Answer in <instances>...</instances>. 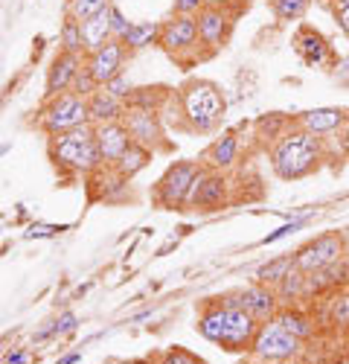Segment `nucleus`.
Segmentation results:
<instances>
[{
  "mask_svg": "<svg viewBox=\"0 0 349 364\" xmlns=\"http://www.w3.org/2000/svg\"><path fill=\"white\" fill-rule=\"evenodd\" d=\"M99 87H102V85H96V79H94L91 73H87V70H84V65H82V70L76 73V79H73V87H70V90H73V94H79V97H84V100H91Z\"/></svg>",
  "mask_w": 349,
  "mask_h": 364,
  "instance_id": "nucleus-34",
  "label": "nucleus"
},
{
  "mask_svg": "<svg viewBox=\"0 0 349 364\" xmlns=\"http://www.w3.org/2000/svg\"><path fill=\"white\" fill-rule=\"evenodd\" d=\"M346 283H349V262H346V257H343L340 262H332V265H326V268L306 274L309 300H314V297H332V294L343 291Z\"/></svg>",
  "mask_w": 349,
  "mask_h": 364,
  "instance_id": "nucleus-16",
  "label": "nucleus"
},
{
  "mask_svg": "<svg viewBox=\"0 0 349 364\" xmlns=\"http://www.w3.org/2000/svg\"><path fill=\"white\" fill-rule=\"evenodd\" d=\"M239 151H242V143H239L236 134H221L207 151H204V166L216 169V172H224L230 166H236Z\"/></svg>",
  "mask_w": 349,
  "mask_h": 364,
  "instance_id": "nucleus-20",
  "label": "nucleus"
},
{
  "mask_svg": "<svg viewBox=\"0 0 349 364\" xmlns=\"http://www.w3.org/2000/svg\"><path fill=\"white\" fill-rule=\"evenodd\" d=\"M128 50H143L155 41H160V23H152V21H140V23H131L128 33L120 38Z\"/></svg>",
  "mask_w": 349,
  "mask_h": 364,
  "instance_id": "nucleus-27",
  "label": "nucleus"
},
{
  "mask_svg": "<svg viewBox=\"0 0 349 364\" xmlns=\"http://www.w3.org/2000/svg\"><path fill=\"white\" fill-rule=\"evenodd\" d=\"M277 321L291 332V336H297L300 341H309V338H314V336H317V321H314L306 309H300V306L279 309Z\"/></svg>",
  "mask_w": 349,
  "mask_h": 364,
  "instance_id": "nucleus-22",
  "label": "nucleus"
},
{
  "mask_svg": "<svg viewBox=\"0 0 349 364\" xmlns=\"http://www.w3.org/2000/svg\"><path fill=\"white\" fill-rule=\"evenodd\" d=\"M204 4H207V0H174L172 15H198Z\"/></svg>",
  "mask_w": 349,
  "mask_h": 364,
  "instance_id": "nucleus-38",
  "label": "nucleus"
},
{
  "mask_svg": "<svg viewBox=\"0 0 349 364\" xmlns=\"http://www.w3.org/2000/svg\"><path fill=\"white\" fill-rule=\"evenodd\" d=\"M340 239H343V248L349 251V225H346V228L340 230Z\"/></svg>",
  "mask_w": 349,
  "mask_h": 364,
  "instance_id": "nucleus-45",
  "label": "nucleus"
},
{
  "mask_svg": "<svg viewBox=\"0 0 349 364\" xmlns=\"http://www.w3.org/2000/svg\"><path fill=\"white\" fill-rule=\"evenodd\" d=\"M291 126H294V119H288V117H282V114H268V117L256 119L259 137H262V140H271V143H277Z\"/></svg>",
  "mask_w": 349,
  "mask_h": 364,
  "instance_id": "nucleus-28",
  "label": "nucleus"
},
{
  "mask_svg": "<svg viewBox=\"0 0 349 364\" xmlns=\"http://www.w3.org/2000/svg\"><path fill=\"white\" fill-rule=\"evenodd\" d=\"M82 55H76V53H58L55 58H52V65H50V70H47V87H44V97L47 100H52V97H58V94H67V90L73 87V79H76V73L82 70Z\"/></svg>",
  "mask_w": 349,
  "mask_h": 364,
  "instance_id": "nucleus-17",
  "label": "nucleus"
},
{
  "mask_svg": "<svg viewBox=\"0 0 349 364\" xmlns=\"http://www.w3.org/2000/svg\"><path fill=\"white\" fill-rule=\"evenodd\" d=\"M126 44L120 38H111L108 44H102L99 50L84 55V70L96 79V85H108L111 79H116L123 73V62H126Z\"/></svg>",
  "mask_w": 349,
  "mask_h": 364,
  "instance_id": "nucleus-14",
  "label": "nucleus"
},
{
  "mask_svg": "<svg viewBox=\"0 0 349 364\" xmlns=\"http://www.w3.org/2000/svg\"><path fill=\"white\" fill-rule=\"evenodd\" d=\"M126 102L116 100L113 94H108L105 87H99L96 94L87 100V114H91V126H105V123H116L123 119Z\"/></svg>",
  "mask_w": 349,
  "mask_h": 364,
  "instance_id": "nucleus-21",
  "label": "nucleus"
},
{
  "mask_svg": "<svg viewBox=\"0 0 349 364\" xmlns=\"http://www.w3.org/2000/svg\"><path fill=\"white\" fill-rule=\"evenodd\" d=\"M335 9H349V0H335Z\"/></svg>",
  "mask_w": 349,
  "mask_h": 364,
  "instance_id": "nucleus-46",
  "label": "nucleus"
},
{
  "mask_svg": "<svg viewBox=\"0 0 349 364\" xmlns=\"http://www.w3.org/2000/svg\"><path fill=\"white\" fill-rule=\"evenodd\" d=\"M152 364H207V361L198 358V355H192V353L184 350V347H169V350L160 353Z\"/></svg>",
  "mask_w": 349,
  "mask_h": 364,
  "instance_id": "nucleus-33",
  "label": "nucleus"
},
{
  "mask_svg": "<svg viewBox=\"0 0 349 364\" xmlns=\"http://www.w3.org/2000/svg\"><path fill=\"white\" fill-rule=\"evenodd\" d=\"M306 225V219H294L291 225H282V228H277L274 233H268L265 239H262V245H271V242H277V239H282V236H288V233H294V230H300Z\"/></svg>",
  "mask_w": 349,
  "mask_h": 364,
  "instance_id": "nucleus-39",
  "label": "nucleus"
},
{
  "mask_svg": "<svg viewBox=\"0 0 349 364\" xmlns=\"http://www.w3.org/2000/svg\"><path fill=\"white\" fill-rule=\"evenodd\" d=\"M326 161V140L297 123L271 146V169L279 181H300L314 175Z\"/></svg>",
  "mask_w": 349,
  "mask_h": 364,
  "instance_id": "nucleus-3",
  "label": "nucleus"
},
{
  "mask_svg": "<svg viewBox=\"0 0 349 364\" xmlns=\"http://www.w3.org/2000/svg\"><path fill=\"white\" fill-rule=\"evenodd\" d=\"M195 326L201 332V338L221 347L224 353H250L253 338L259 332V321H253L239 306H230L221 297L204 300Z\"/></svg>",
  "mask_w": 349,
  "mask_h": 364,
  "instance_id": "nucleus-1",
  "label": "nucleus"
},
{
  "mask_svg": "<svg viewBox=\"0 0 349 364\" xmlns=\"http://www.w3.org/2000/svg\"><path fill=\"white\" fill-rule=\"evenodd\" d=\"M73 326H76V315H73V312H65V315L58 318L52 326L41 329L38 336H35V341H44V338H50V336H65V332H70Z\"/></svg>",
  "mask_w": 349,
  "mask_h": 364,
  "instance_id": "nucleus-35",
  "label": "nucleus"
},
{
  "mask_svg": "<svg viewBox=\"0 0 349 364\" xmlns=\"http://www.w3.org/2000/svg\"><path fill=\"white\" fill-rule=\"evenodd\" d=\"M50 158L55 166L67 172H94L102 166L99 143H96V129L87 123L65 134L50 137Z\"/></svg>",
  "mask_w": 349,
  "mask_h": 364,
  "instance_id": "nucleus-4",
  "label": "nucleus"
},
{
  "mask_svg": "<svg viewBox=\"0 0 349 364\" xmlns=\"http://www.w3.org/2000/svg\"><path fill=\"white\" fill-rule=\"evenodd\" d=\"M123 126L128 129L131 140L145 146V149H166V123L157 108H140V105H126L123 111Z\"/></svg>",
  "mask_w": 349,
  "mask_h": 364,
  "instance_id": "nucleus-9",
  "label": "nucleus"
},
{
  "mask_svg": "<svg viewBox=\"0 0 349 364\" xmlns=\"http://www.w3.org/2000/svg\"><path fill=\"white\" fill-rule=\"evenodd\" d=\"M94 129H96V143H99V155H102L105 166H113L128 151V146L134 143L128 129L123 126V119H116V123H105V126H94Z\"/></svg>",
  "mask_w": 349,
  "mask_h": 364,
  "instance_id": "nucleus-18",
  "label": "nucleus"
},
{
  "mask_svg": "<svg viewBox=\"0 0 349 364\" xmlns=\"http://www.w3.org/2000/svg\"><path fill=\"white\" fill-rule=\"evenodd\" d=\"M346 262H349V251H346Z\"/></svg>",
  "mask_w": 349,
  "mask_h": 364,
  "instance_id": "nucleus-50",
  "label": "nucleus"
},
{
  "mask_svg": "<svg viewBox=\"0 0 349 364\" xmlns=\"http://www.w3.org/2000/svg\"><path fill=\"white\" fill-rule=\"evenodd\" d=\"M221 300L224 303H230V306H239V309H245L253 321H259V323H268V321H274L277 315H279V300H277V291L271 289V286H262V283H250V286H245V289H236V291H227V294H221Z\"/></svg>",
  "mask_w": 349,
  "mask_h": 364,
  "instance_id": "nucleus-11",
  "label": "nucleus"
},
{
  "mask_svg": "<svg viewBox=\"0 0 349 364\" xmlns=\"http://www.w3.org/2000/svg\"><path fill=\"white\" fill-rule=\"evenodd\" d=\"M277 291V300H279V306L288 309V306H300L303 300H309V286H306V274L303 271H291V274L274 289Z\"/></svg>",
  "mask_w": 349,
  "mask_h": 364,
  "instance_id": "nucleus-25",
  "label": "nucleus"
},
{
  "mask_svg": "<svg viewBox=\"0 0 349 364\" xmlns=\"http://www.w3.org/2000/svg\"><path fill=\"white\" fill-rule=\"evenodd\" d=\"M29 361V355L23 353V350H12L6 358H4V364H26Z\"/></svg>",
  "mask_w": 349,
  "mask_h": 364,
  "instance_id": "nucleus-42",
  "label": "nucleus"
},
{
  "mask_svg": "<svg viewBox=\"0 0 349 364\" xmlns=\"http://www.w3.org/2000/svg\"><path fill=\"white\" fill-rule=\"evenodd\" d=\"M303 353H306V341L291 336L277 318L268 323H259V332H256L253 347H250V355L262 364L294 361V358H303Z\"/></svg>",
  "mask_w": 349,
  "mask_h": 364,
  "instance_id": "nucleus-7",
  "label": "nucleus"
},
{
  "mask_svg": "<svg viewBox=\"0 0 349 364\" xmlns=\"http://www.w3.org/2000/svg\"><path fill=\"white\" fill-rule=\"evenodd\" d=\"M91 123V114H87V100L67 90V94H58L52 100H47V105L38 114V129L44 134H65L73 132L79 126Z\"/></svg>",
  "mask_w": 349,
  "mask_h": 364,
  "instance_id": "nucleus-8",
  "label": "nucleus"
},
{
  "mask_svg": "<svg viewBox=\"0 0 349 364\" xmlns=\"http://www.w3.org/2000/svg\"><path fill=\"white\" fill-rule=\"evenodd\" d=\"M201 172H204V164H198V161H174L155 184V193H152L155 204L163 210L189 207V196H192V187Z\"/></svg>",
  "mask_w": 349,
  "mask_h": 364,
  "instance_id": "nucleus-5",
  "label": "nucleus"
},
{
  "mask_svg": "<svg viewBox=\"0 0 349 364\" xmlns=\"http://www.w3.org/2000/svg\"><path fill=\"white\" fill-rule=\"evenodd\" d=\"M274 364H306V361H300V358H294V361H274Z\"/></svg>",
  "mask_w": 349,
  "mask_h": 364,
  "instance_id": "nucleus-48",
  "label": "nucleus"
},
{
  "mask_svg": "<svg viewBox=\"0 0 349 364\" xmlns=\"http://www.w3.org/2000/svg\"><path fill=\"white\" fill-rule=\"evenodd\" d=\"M157 44L169 55H174V58H184L187 53H195L201 47L195 15H172L169 21H163L160 23V41Z\"/></svg>",
  "mask_w": 349,
  "mask_h": 364,
  "instance_id": "nucleus-13",
  "label": "nucleus"
},
{
  "mask_svg": "<svg viewBox=\"0 0 349 364\" xmlns=\"http://www.w3.org/2000/svg\"><path fill=\"white\" fill-rule=\"evenodd\" d=\"M152 155H155V151L152 149H145V146H140V143H131L128 146V151H126V155L120 158V161H116L113 164V169L116 172H120L126 181H131L140 169H145V166H149V161H152Z\"/></svg>",
  "mask_w": 349,
  "mask_h": 364,
  "instance_id": "nucleus-26",
  "label": "nucleus"
},
{
  "mask_svg": "<svg viewBox=\"0 0 349 364\" xmlns=\"http://www.w3.org/2000/svg\"><path fill=\"white\" fill-rule=\"evenodd\" d=\"M55 230H58V228H44V225L35 228V225H33V228L26 230V236H50V233H55Z\"/></svg>",
  "mask_w": 349,
  "mask_h": 364,
  "instance_id": "nucleus-43",
  "label": "nucleus"
},
{
  "mask_svg": "<svg viewBox=\"0 0 349 364\" xmlns=\"http://www.w3.org/2000/svg\"><path fill=\"white\" fill-rule=\"evenodd\" d=\"M105 90L108 94H113L116 100H123V102H128V97L134 94V85H131V79L126 76V73H120L116 79H111L108 85H105Z\"/></svg>",
  "mask_w": 349,
  "mask_h": 364,
  "instance_id": "nucleus-36",
  "label": "nucleus"
},
{
  "mask_svg": "<svg viewBox=\"0 0 349 364\" xmlns=\"http://www.w3.org/2000/svg\"><path fill=\"white\" fill-rule=\"evenodd\" d=\"M326 323L329 326H340L343 332H349V294L338 291L329 297L326 303Z\"/></svg>",
  "mask_w": 349,
  "mask_h": 364,
  "instance_id": "nucleus-29",
  "label": "nucleus"
},
{
  "mask_svg": "<svg viewBox=\"0 0 349 364\" xmlns=\"http://www.w3.org/2000/svg\"><path fill=\"white\" fill-rule=\"evenodd\" d=\"M335 21L343 29V36H349V9H335Z\"/></svg>",
  "mask_w": 349,
  "mask_h": 364,
  "instance_id": "nucleus-41",
  "label": "nucleus"
},
{
  "mask_svg": "<svg viewBox=\"0 0 349 364\" xmlns=\"http://www.w3.org/2000/svg\"><path fill=\"white\" fill-rule=\"evenodd\" d=\"M311 6V0H271V12L277 21H300Z\"/></svg>",
  "mask_w": 349,
  "mask_h": 364,
  "instance_id": "nucleus-30",
  "label": "nucleus"
},
{
  "mask_svg": "<svg viewBox=\"0 0 349 364\" xmlns=\"http://www.w3.org/2000/svg\"><path fill=\"white\" fill-rule=\"evenodd\" d=\"M108 6H111V0H70L67 15H73L79 23H84V21H91L94 15L105 12Z\"/></svg>",
  "mask_w": 349,
  "mask_h": 364,
  "instance_id": "nucleus-32",
  "label": "nucleus"
},
{
  "mask_svg": "<svg viewBox=\"0 0 349 364\" xmlns=\"http://www.w3.org/2000/svg\"><path fill=\"white\" fill-rule=\"evenodd\" d=\"M294 123L300 129H306V132H311V134L326 140V137L338 134L343 126H349V114L343 108H314V111L300 114Z\"/></svg>",
  "mask_w": 349,
  "mask_h": 364,
  "instance_id": "nucleus-19",
  "label": "nucleus"
},
{
  "mask_svg": "<svg viewBox=\"0 0 349 364\" xmlns=\"http://www.w3.org/2000/svg\"><path fill=\"white\" fill-rule=\"evenodd\" d=\"M174 105V119L187 129L198 134H210L221 126V119L227 114V100L221 85L210 79H189L178 87V94L172 97Z\"/></svg>",
  "mask_w": 349,
  "mask_h": 364,
  "instance_id": "nucleus-2",
  "label": "nucleus"
},
{
  "mask_svg": "<svg viewBox=\"0 0 349 364\" xmlns=\"http://www.w3.org/2000/svg\"><path fill=\"white\" fill-rule=\"evenodd\" d=\"M335 76L349 85V55H343V58H338V62H335Z\"/></svg>",
  "mask_w": 349,
  "mask_h": 364,
  "instance_id": "nucleus-40",
  "label": "nucleus"
},
{
  "mask_svg": "<svg viewBox=\"0 0 349 364\" xmlns=\"http://www.w3.org/2000/svg\"><path fill=\"white\" fill-rule=\"evenodd\" d=\"M82 358V353H70V355H65V358H58L55 364H76Z\"/></svg>",
  "mask_w": 349,
  "mask_h": 364,
  "instance_id": "nucleus-44",
  "label": "nucleus"
},
{
  "mask_svg": "<svg viewBox=\"0 0 349 364\" xmlns=\"http://www.w3.org/2000/svg\"><path fill=\"white\" fill-rule=\"evenodd\" d=\"M346 257V248H343V239H340V230H326L314 236L311 242H306L303 248L294 251V262H297V271L303 274H311V271H320L332 262H340Z\"/></svg>",
  "mask_w": 349,
  "mask_h": 364,
  "instance_id": "nucleus-10",
  "label": "nucleus"
},
{
  "mask_svg": "<svg viewBox=\"0 0 349 364\" xmlns=\"http://www.w3.org/2000/svg\"><path fill=\"white\" fill-rule=\"evenodd\" d=\"M291 47H294V53L300 55V62L306 68H317V70H326V68H335L338 55L329 44V38L320 33V29L309 26V23H300L294 38H291Z\"/></svg>",
  "mask_w": 349,
  "mask_h": 364,
  "instance_id": "nucleus-12",
  "label": "nucleus"
},
{
  "mask_svg": "<svg viewBox=\"0 0 349 364\" xmlns=\"http://www.w3.org/2000/svg\"><path fill=\"white\" fill-rule=\"evenodd\" d=\"M111 38H113V33H111V15H108V9L82 23V44H84V53L99 50V47L108 44Z\"/></svg>",
  "mask_w": 349,
  "mask_h": 364,
  "instance_id": "nucleus-23",
  "label": "nucleus"
},
{
  "mask_svg": "<svg viewBox=\"0 0 349 364\" xmlns=\"http://www.w3.org/2000/svg\"><path fill=\"white\" fill-rule=\"evenodd\" d=\"M242 12H245V6L233 4V0H221V4H204L201 6V12L195 15V21H198L201 47L207 50V55L218 53L227 44L233 26H236V18Z\"/></svg>",
  "mask_w": 349,
  "mask_h": 364,
  "instance_id": "nucleus-6",
  "label": "nucleus"
},
{
  "mask_svg": "<svg viewBox=\"0 0 349 364\" xmlns=\"http://www.w3.org/2000/svg\"><path fill=\"white\" fill-rule=\"evenodd\" d=\"M233 4H239V6H245V9H248L250 4H256V0H233Z\"/></svg>",
  "mask_w": 349,
  "mask_h": 364,
  "instance_id": "nucleus-47",
  "label": "nucleus"
},
{
  "mask_svg": "<svg viewBox=\"0 0 349 364\" xmlns=\"http://www.w3.org/2000/svg\"><path fill=\"white\" fill-rule=\"evenodd\" d=\"M108 15H111V33H113V38H123L128 33L131 21H126V15L120 12V6H116V4L108 6Z\"/></svg>",
  "mask_w": 349,
  "mask_h": 364,
  "instance_id": "nucleus-37",
  "label": "nucleus"
},
{
  "mask_svg": "<svg viewBox=\"0 0 349 364\" xmlns=\"http://www.w3.org/2000/svg\"><path fill=\"white\" fill-rule=\"evenodd\" d=\"M62 50H65V53H76V55L84 53V44H82V23H79L73 15H67L65 23H62Z\"/></svg>",
  "mask_w": 349,
  "mask_h": 364,
  "instance_id": "nucleus-31",
  "label": "nucleus"
},
{
  "mask_svg": "<svg viewBox=\"0 0 349 364\" xmlns=\"http://www.w3.org/2000/svg\"><path fill=\"white\" fill-rule=\"evenodd\" d=\"M294 268H297L294 254H282V257H274V259H268V262H262V265L256 268L253 277H256V283H262V286L277 289Z\"/></svg>",
  "mask_w": 349,
  "mask_h": 364,
  "instance_id": "nucleus-24",
  "label": "nucleus"
},
{
  "mask_svg": "<svg viewBox=\"0 0 349 364\" xmlns=\"http://www.w3.org/2000/svg\"><path fill=\"white\" fill-rule=\"evenodd\" d=\"M0 364H4V361H0Z\"/></svg>",
  "mask_w": 349,
  "mask_h": 364,
  "instance_id": "nucleus-51",
  "label": "nucleus"
},
{
  "mask_svg": "<svg viewBox=\"0 0 349 364\" xmlns=\"http://www.w3.org/2000/svg\"><path fill=\"white\" fill-rule=\"evenodd\" d=\"M343 291H346V294H349V283H346V289H343Z\"/></svg>",
  "mask_w": 349,
  "mask_h": 364,
  "instance_id": "nucleus-49",
  "label": "nucleus"
},
{
  "mask_svg": "<svg viewBox=\"0 0 349 364\" xmlns=\"http://www.w3.org/2000/svg\"><path fill=\"white\" fill-rule=\"evenodd\" d=\"M227 204V178L216 169H207L198 175L192 196H189V207L192 210H204V213H213V210H221Z\"/></svg>",
  "mask_w": 349,
  "mask_h": 364,
  "instance_id": "nucleus-15",
  "label": "nucleus"
}]
</instances>
